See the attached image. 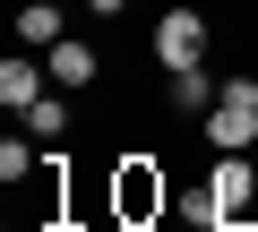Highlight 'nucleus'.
Returning a JSON list of instances; mask_svg holds the SVG:
<instances>
[{
	"instance_id": "f257e3e1",
	"label": "nucleus",
	"mask_w": 258,
	"mask_h": 232,
	"mask_svg": "<svg viewBox=\"0 0 258 232\" xmlns=\"http://www.w3.org/2000/svg\"><path fill=\"white\" fill-rule=\"evenodd\" d=\"M198 129H207L215 155H249L258 146V78H224V95H215V112Z\"/></svg>"
},
{
	"instance_id": "f03ea898",
	"label": "nucleus",
	"mask_w": 258,
	"mask_h": 232,
	"mask_svg": "<svg viewBox=\"0 0 258 232\" xmlns=\"http://www.w3.org/2000/svg\"><path fill=\"white\" fill-rule=\"evenodd\" d=\"M155 60H164V78L172 69H198L207 60V18L198 9H164L155 18Z\"/></svg>"
},
{
	"instance_id": "7ed1b4c3",
	"label": "nucleus",
	"mask_w": 258,
	"mask_h": 232,
	"mask_svg": "<svg viewBox=\"0 0 258 232\" xmlns=\"http://www.w3.org/2000/svg\"><path fill=\"white\" fill-rule=\"evenodd\" d=\"M207 189H215V206H224V232L258 206V172L241 164V155H215V172H207Z\"/></svg>"
},
{
	"instance_id": "20e7f679",
	"label": "nucleus",
	"mask_w": 258,
	"mask_h": 232,
	"mask_svg": "<svg viewBox=\"0 0 258 232\" xmlns=\"http://www.w3.org/2000/svg\"><path fill=\"white\" fill-rule=\"evenodd\" d=\"M164 198H172V181H164L155 164H120V223H147V215H164Z\"/></svg>"
},
{
	"instance_id": "39448f33",
	"label": "nucleus",
	"mask_w": 258,
	"mask_h": 232,
	"mask_svg": "<svg viewBox=\"0 0 258 232\" xmlns=\"http://www.w3.org/2000/svg\"><path fill=\"white\" fill-rule=\"evenodd\" d=\"M35 95H52V69H43L35 52H9V60H0V103H9V112H26Z\"/></svg>"
},
{
	"instance_id": "423d86ee",
	"label": "nucleus",
	"mask_w": 258,
	"mask_h": 232,
	"mask_svg": "<svg viewBox=\"0 0 258 232\" xmlns=\"http://www.w3.org/2000/svg\"><path fill=\"white\" fill-rule=\"evenodd\" d=\"M43 69H52V86H95V69H103V60H95V43H86V35H60V43L43 52Z\"/></svg>"
},
{
	"instance_id": "0eeeda50",
	"label": "nucleus",
	"mask_w": 258,
	"mask_h": 232,
	"mask_svg": "<svg viewBox=\"0 0 258 232\" xmlns=\"http://www.w3.org/2000/svg\"><path fill=\"white\" fill-rule=\"evenodd\" d=\"M69 35V18H60V0H26V9H18V43L26 52H52Z\"/></svg>"
},
{
	"instance_id": "6e6552de",
	"label": "nucleus",
	"mask_w": 258,
	"mask_h": 232,
	"mask_svg": "<svg viewBox=\"0 0 258 232\" xmlns=\"http://www.w3.org/2000/svg\"><path fill=\"white\" fill-rule=\"evenodd\" d=\"M215 95H224V86L207 78V60H198V69H172V103L189 112V121H207V112H215Z\"/></svg>"
},
{
	"instance_id": "1a4fd4ad",
	"label": "nucleus",
	"mask_w": 258,
	"mask_h": 232,
	"mask_svg": "<svg viewBox=\"0 0 258 232\" xmlns=\"http://www.w3.org/2000/svg\"><path fill=\"white\" fill-rule=\"evenodd\" d=\"M18 121H26L35 138H60V129H69V103H60V95H35V103L18 112Z\"/></svg>"
},
{
	"instance_id": "9d476101",
	"label": "nucleus",
	"mask_w": 258,
	"mask_h": 232,
	"mask_svg": "<svg viewBox=\"0 0 258 232\" xmlns=\"http://www.w3.org/2000/svg\"><path fill=\"white\" fill-rule=\"evenodd\" d=\"M35 164H43V155H35V146H26V138H9V146H0V181H26V172H35Z\"/></svg>"
},
{
	"instance_id": "9b49d317",
	"label": "nucleus",
	"mask_w": 258,
	"mask_h": 232,
	"mask_svg": "<svg viewBox=\"0 0 258 232\" xmlns=\"http://www.w3.org/2000/svg\"><path fill=\"white\" fill-rule=\"evenodd\" d=\"M86 9H95V18H120V9H129V0H86Z\"/></svg>"
}]
</instances>
